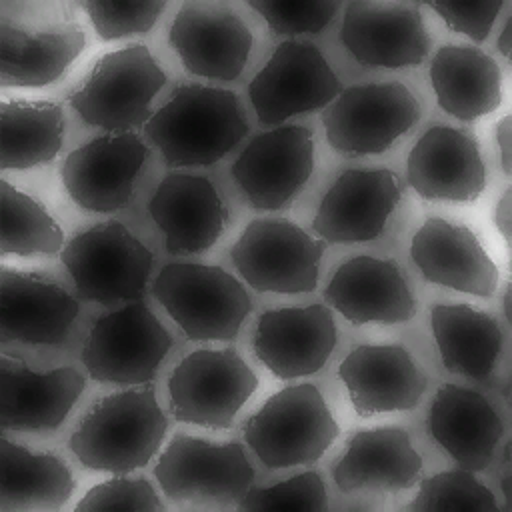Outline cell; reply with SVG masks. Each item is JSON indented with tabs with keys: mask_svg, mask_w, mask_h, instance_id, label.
I'll list each match as a JSON object with an SVG mask.
<instances>
[{
	"mask_svg": "<svg viewBox=\"0 0 512 512\" xmlns=\"http://www.w3.org/2000/svg\"><path fill=\"white\" fill-rule=\"evenodd\" d=\"M408 184L426 200L474 202L486 186L476 140L450 126L428 128L410 150Z\"/></svg>",
	"mask_w": 512,
	"mask_h": 512,
	"instance_id": "19",
	"label": "cell"
},
{
	"mask_svg": "<svg viewBox=\"0 0 512 512\" xmlns=\"http://www.w3.org/2000/svg\"><path fill=\"white\" fill-rule=\"evenodd\" d=\"M420 118V104L400 82L350 86L322 112L330 146L342 154H380Z\"/></svg>",
	"mask_w": 512,
	"mask_h": 512,
	"instance_id": "9",
	"label": "cell"
},
{
	"mask_svg": "<svg viewBox=\"0 0 512 512\" xmlns=\"http://www.w3.org/2000/svg\"><path fill=\"white\" fill-rule=\"evenodd\" d=\"M238 508L246 512H326V486L322 476L310 470L268 488H250Z\"/></svg>",
	"mask_w": 512,
	"mask_h": 512,
	"instance_id": "35",
	"label": "cell"
},
{
	"mask_svg": "<svg viewBox=\"0 0 512 512\" xmlns=\"http://www.w3.org/2000/svg\"><path fill=\"white\" fill-rule=\"evenodd\" d=\"M164 82L166 74L150 50L130 44L102 56L68 102L86 124L120 134L146 124L150 102Z\"/></svg>",
	"mask_w": 512,
	"mask_h": 512,
	"instance_id": "5",
	"label": "cell"
},
{
	"mask_svg": "<svg viewBox=\"0 0 512 512\" xmlns=\"http://www.w3.org/2000/svg\"><path fill=\"white\" fill-rule=\"evenodd\" d=\"M498 48H500V52H502L506 58H510V50H512V14L508 16V20H506V24H504V28H502V32H500Z\"/></svg>",
	"mask_w": 512,
	"mask_h": 512,
	"instance_id": "43",
	"label": "cell"
},
{
	"mask_svg": "<svg viewBox=\"0 0 512 512\" xmlns=\"http://www.w3.org/2000/svg\"><path fill=\"white\" fill-rule=\"evenodd\" d=\"M82 300L110 304L140 300L152 268V252L118 220L76 234L60 252Z\"/></svg>",
	"mask_w": 512,
	"mask_h": 512,
	"instance_id": "6",
	"label": "cell"
},
{
	"mask_svg": "<svg viewBox=\"0 0 512 512\" xmlns=\"http://www.w3.org/2000/svg\"><path fill=\"white\" fill-rule=\"evenodd\" d=\"M154 476L172 502L238 506L254 470L238 442L216 444L176 434L160 454Z\"/></svg>",
	"mask_w": 512,
	"mask_h": 512,
	"instance_id": "7",
	"label": "cell"
},
{
	"mask_svg": "<svg viewBox=\"0 0 512 512\" xmlns=\"http://www.w3.org/2000/svg\"><path fill=\"white\" fill-rule=\"evenodd\" d=\"M84 42V30L76 22L30 32L0 18V84H52L82 52Z\"/></svg>",
	"mask_w": 512,
	"mask_h": 512,
	"instance_id": "28",
	"label": "cell"
},
{
	"mask_svg": "<svg viewBox=\"0 0 512 512\" xmlns=\"http://www.w3.org/2000/svg\"><path fill=\"white\" fill-rule=\"evenodd\" d=\"M422 458L412 448L406 430L396 426L358 430L346 444V454L332 470L342 492H400L418 482Z\"/></svg>",
	"mask_w": 512,
	"mask_h": 512,
	"instance_id": "27",
	"label": "cell"
},
{
	"mask_svg": "<svg viewBox=\"0 0 512 512\" xmlns=\"http://www.w3.org/2000/svg\"><path fill=\"white\" fill-rule=\"evenodd\" d=\"M510 130H512V116H504L496 124V142L500 146V156H502V170L506 176L512 174V152H510Z\"/></svg>",
	"mask_w": 512,
	"mask_h": 512,
	"instance_id": "41",
	"label": "cell"
},
{
	"mask_svg": "<svg viewBox=\"0 0 512 512\" xmlns=\"http://www.w3.org/2000/svg\"><path fill=\"white\" fill-rule=\"evenodd\" d=\"M80 8L90 16L102 40H116L124 36L148 32L156 18L164 12V0L122 2V0H80Z\"/></svg>",
	"mask_w": 512,
	"mask_h": 512,
	"instance_id": "36",
	"label": "cell"
},
{
	"mask_svg": "<svg viewBox=\"0 0 512 512\" xmlns=\"http://www.w3.org/2000/svg\"><path fill=\"white\" fill-rule=\"evenodd\" d=\"M430 324L446 370L486 378L502 350V330L488 312L466 304H436L430 308Z\"/></svg>",
	"mask_w": 512,
	"mask_h": 512,
	"instance_id": "31",
	"label": "cell"
},
{
	"mask_svg": "<svg viewBox=\"0 0 512 512\" xmlns=\"http://www.w3.org/2000/svg\"><path fill=\"white\" fill-rule=\"evenodd\" d=\"M342 44L364 66H418L430 48L420 4L352 0L346 4Z\"/></svg>",
	"mask_w": 512,
	"mask_h": 512,
	"instance_id": "14",
	"label": "cell"
},
{
	"mask_svg": "<svg viewBox=\"0 0 512 512\" xmlns=\"http://www.w3.org/2000/svg\"><path fill=\"white\" fill-rule=\"evenodd\" d=\"M324 300L352 324H398L416 314V300L394 260L354 256L340 264Z\"/></svg>",
	"mask_w": 512,
	"mask_h": 512,
	"instance_id": "21",
	"label": "cell"
},
{
	"mask_svg": "<svg viewBox=\"0 0 512 512\" xmlns=\"http://www.w3.org/2000/svg\"><path fill=\"white\" fill-rule=\"evenodd\" d=\"M166 166H210L226 156L248 132L234 92L200 84L174 88L170 102L144 124Z\"/></svg>",
	"mask_w": 512,
	"mask_h": 512,
	"instance_id": "1",
	"label": "cell"
},
{
	"mask_svg": "<svg viewBox=\"0 0 512 512\" xmlns=\"http://www.w3.org/2000/svg\"><path fill=\"white\" fill-rule=\"evenodd\" d=\"M410 256L422 276L474 296H492L498 286V268L466 226L442 218L426 220L412 236Z\"/></svg>",
	"mask_w": 512,
	"mask_h": 512,
	"instance_id": "24",
	"label": "cell"
},
{
	"mask_svg": "<svg viewBox=\"0 0 512 512\" xmlns=\"http://www.w3.org/2000/svg\"><path fill=\"white\" fill-rule=\"evenodd\" d=\"M78 512L128 510V512H160L164 504L158 500L154 488L144 478L116 476L96 484L76 504Z\"/></svg>",
	"mask_w": 512,
	"mask_h": 512,
	"instance_id": "38",
	"label": "cell"
},
{
	"mask_svg": "<svg viewBox=\"0 0 512 512\" xmlns=\"http://www.w3.org/2000/svg\"><path fill=\"white\" fill-rule=\"evenodd\" d=\"M510 448H512V444H506V448H504V460H502V492H504V498H506L508 506H512V464H510Z\"/></svg>",
	"mask_w": 512,
	"mask_h": 512,
	"instance_id": "42",
	"label": "cell"
},
{
	"mask_svg": "<svg viewBox=\"0 0 512 512\" xmlns=\"http://www.w3.org/2000/svg\"><path fill=\"white\" fill-rule=\"evenodd\" d=\"M334 344V318L322 304L264 312L252 340L256 358L282 380L318 372L328 362Z\"/></svg>",
	"mask_w": 512,
	"mask_h": 512,
	"instance_id": "18",
	"label": "cell"
},
{
	"mask_svg": "<svg viewBox=\"0 0 512 512\" xmlns=\"http://www.w3.org/2000/svg\"><path fill=\"white\" fill-rule=\"evenodd\" d=\"M426 430L460 468L478 472L490 464L504 426L482 394L446 384L428 408Z\"/></svg>",
	"mask_w": 512,
	"mask_h": 512,
	"instance_id": "26",
	"label": "cell"
},
{
	"mask_svg": "<svg viewBox=\"0 0 512 512\" xmlns=\"http://www.w3.org/2000/svg\"><path fill=\"white\" fill-rule=\"evenodd\" d=\"M148 158L138 134L100 136L72 150L60 170L70 198L88 212H114L132 198L136 174Z\"/></svg>",
	"mask_w": 512,
	"mask_h": 512,
	"instance_id": "16",
	"label": "cell"
},
{
	"mask_svg": "<svg viewBox=\"0 0 512 512\" xmlns=\"http://www.w3.org/2000/svg\"><path fill=\"white\" fill-rule=\"evenodd\" d=\"M256 388L258 378L236 350H196L170 374V412L178 422L230 428Z\"/></svg>",
	"mask_w": 512,
	"mask_h": 512,
	"instance_id": "11",
	"label": "cell"
},
{
	"mask_svg": "<svg viewBox=\"0 0 512 512\" xmlns=\"http://www.w3.org/2000/svg\"><path fill=\"white\" fill-rule=\"evenodd\" d=\"M504 316H506V320L510 322V284L506 286V290H504Z\"/></svg>",
	"mask_w": 512,
	"mask_h": 512,
	"instance_id": "44",
	"label": "cell"
},
{
	"mask_svg": "<svg viewBox=\"0 0 512 512\" xmlns=\"http://www.w3.org/2000/svg\"><path fill=\"white\" fill-rule=\"evenodd\" d=\"M428 74L438 106L458 120L470 122L486 116L502 102L500 66L480 48L442 46Z\"/></svg>",
	"mask_w": 512,
	"mask_h": 512,
	"instance_id": "29",
	"label": "cell"
},
{
	"mask_svg": "<svg viewBox=\"0 0 512 512\" xmlns=\"http://www.w3.org/2000/svg\"><path fill=\"white\" fill-rule=\"evenodd\" d=\"M0 252L16 256L56 254L62 248V230L46 208L32 196L0 182Z\"/></svg>",
	"mask_w": 512,
	"mask_h": 512,
	"instance_id": "33",
	"label": "cell"
},
{
	"mask_svg": "<svg viewBox=\"0 0 512 512\" xmlns=\"http://www.w3.org/2000/svg\"><path fill=\"white\" fill-rule=\"evenodd\" d=\"M450 30L466 34L474 42H484L492 24L502 10V0H476V2H428Z\"/></svg>",
	"mask_w": 512,
	"mask_h": 512,
	"instance_id": "39",
	"label": "cell"
},
{
	"mask_svg": "<svg viewBox=\"0 0 512 512\" xmlns=\"http://www.w3.org/2000/svg\"><path fill=\"white\" fill-rule=\"evenodd\" d=\"M350 402L360 418L410 410L418 406L426 376L406 348L396 344H362L348 352L338 366Z\"/></svg>",
	"mask_w": 512,
	"mask_h": 512,
	"instance_id": "20",
	"label": "cell"
},
{
	"mask_svg": "<svg viewBox=\"0 0 512 512\" xmlns=\"http://www.w3.org/2000/svg\"><path fill=\"white\" fill-rule=\"evenodd\" d=\"M400 196L402 186L392 170H346L322 198L312 230L336 244L374 240Z\"/></svg>",
	"mask_w": 512,
	"mask_h": 512,
	"instance_id": "17",
	"label": "cell"
},
{
	"mask_svg": "<svg viewBox=\"0 0 512 512\" xmlns=\"http://www.w3.org/2000/svg\"><path fill=\"white\" fill-rule=\"evenodd\" d=\"M312 168L310 128L288 124L256 136L232 164V176L256 210H280L306 184Z\"/></svg>",
	"mask_w": 512,
	"mask_h": 512,
	"instance_id": "13",
	"label": "cell"
},
{
	"mask_svg": "<svg viewBox=\"0 0 512 512\" xmlns=\"http://www.w3.org/2000/svg\"><path fill=\"white\" fill-rule=\"evenodd\" d=\"M84 376L62 366L38 374L22 360L0 358V428L2 430H54L84 390Z\"/></svg>",
	"mask_w": 512,
	"mask_h": 512,
	"instance_id": "22",
	"label": "cell"
},
{
	"mask_svg": "<svg viewBox=\"0 0 512 512\" xmlns=\"http://www.w3.org/2000/svg\"><path fill=\"white\" fill-rule=\"evenodd\" d=\"M168 428L152 386L98 400L70 436V450L92 470L130 472L156 454Z\"/></svg>",
	"mask_w": 512,
	"mask_h": 512,
	"instance_id": "2",
	"label": "cell"
},
{
	"mask_svg": "<svg viewBox=\"0 0 512 512\" xmlns=\"http://www.w3.org/2000/svg\"><path fill=\"white\" fill-rule=\"evenodd\" d=\"M340 434L314 384L286 386L272 394L244 424V440L268 468L312 464Z\"/></svg>",
	"mask_w": 512,
	"mask_h": 512,
	"instance_id": "3",
	"label": "cell"
},
{
	"mask_svg": "<svg viewBox=\"0 0 512 512\" xmlns=\"http://www.w3.org/2000/svg\"><path fill=\"white\" fill-rule=\"evenodd\" d=\"M80 304L60 284L2 268L0 336L2 342L60 344L76 320Z\"/></svg>",
	"mask_w": 512,
	"mask_h": 512,
	"instance_id": "25",
	"label": "cell"
},
{
	"mask_svg": "<svg viewBox=\"0 0 512 512\" xmlns=\"http://www.w3.org/2000/svg\"><path fill=\"white\" fill-rule=\"evenodd\" d=\"M322 254V242L284 218L250 222L230 250L236 270L252 288L280 294L312 292Z\"/></svg>",
	"mask_w": 512,
	"mask_h": 512,
	"instance_id": "10",
	"label": "cell"
},
{
	"mask_svg": "<svg viewBox=\"0 0 512 512\" xmlns=\"http://www.w3.org/2000/svg\"><path fill=\"white\" fill-rule=\"evenodd\" d=\"M148 212L164 232L170 254L210 248L228 220L214 184L192 174H168L150 198Z\"/></svg>",
	"mask_w": 512,
	"mask_h": 512,
	"instance_id": "23",
	"label": "cell"
},
{
	"mask_svg": "<svg viewBox=\"0 0 512 512\" xmlns=\"http://www.w3.org/2000/svg\"><path fill=\"white\" fill-rule=\"evenodd\" d=\"M72 490L70 468L60 458L0 440V512L60 510Z\"/></svg>",
	"mask_w": 512,
	"mask_h": 512,
	"instance_id": "30",
	"label": "cell"
},
{
	"mask_svg": "<svg viewBox=\"0 0 512 512\" xmlns=\"http://www.w3.org/2000/svg\"><path fill=\"white\" fill-rule=\"evenodd\" d=\"M0 168L24 170L50 162L64 136V110L58 102H0Z\"/></svg>",
	"mask_w": 512,
	"mask_h": 512,
	"instance_id": "32",
	"label": "cell"
},
{
	"mask_svg": "<svg viewBox=\"0 0 512 512\" xmlns=\"http://www.w3.org/2000/svg\"><path fill=\"white\" fill-rule=\"evenodd\" d=\"M412 512H498L494 494L470 470L440 472L420 482L418 494L406 506Z\"/></svg>",
	"mask_w": 512,
	"mask_h": 512,
	"instance_id": "34",
	"label": "cell"
},
{
	"mask_svg": "<svg viewBox=\"0 0 512 512\" xmlns=\"http://www.w3.org/2000/svg\"><path fill=\"white\" fill-rule=\"evenodd\" d=\"M152 292L188 340H232L252 308L242 284L220 266L166 264Z\"/></svg>",
	"mask_w": 512,
	"mask_h": 512,
	"instance_id": "4",
	"label": "cell"
},
{
	"mask_svg": "<svg viewBox=\"0 0 512 512\" xmlns=\"http://www.w3.org/2000/svg\"><path fill=\"white\" fill-rule=\"evenodd\" d=\"M170 346L172 338L160 320L144 302L132 300L92 324L82 362L98 382L146 384Z\"/></svg>",
	"mask_w": 512,
	"mask_h": 512,
	"instance_id": "8",
	"label": "cell"
},
{
	"mask_svg": "<svg viewBox=\"0 0 512 512\" xmlns=\"http://www.w3.org/2000/svg\"><path fill=\"white\" fill-rule=\"evenodd\" d=\"M276 34H318L338 10V0H248Z\"/></svg>",
	"mask_w": 512,
	"mask_h": 512,
	"instance_id": "37",
	"label": "cell"
},
{
	"mask_svg": "<svg viewBox=\"0 0 512 512\" xmlns=\"http://www.w3.org/2000/svg\"><path fill=\"white\" fill-rule=\"evenodd\" d=\"M492 222L500 230L506 244L510 246V240H512V190L510 188L496 202L494 212H492Z\"/></svg>",
	"mask_w": 512,
	"mask_h": 512,
	"instance_id": "40",
	"label": "cell"
},
{
	"mask_svg": "<svg viewBox=\"0 0 512 512\" xmlns=\"http://www.w3.org/2000/svg\"><path fill=\"white\" fill-rule=\"evenodd\" d=\"M342 92L338 76L310 42L278 44L266 66L248 84V96L262 124L324 108Z\"/></svg>",
	"mask_w": 512,
	"mask_h": 512,
	"instance_id": "12",
	"label": "cell"
},
{
	"mask_svg": "<svg viewBox=\"0 0 512 512\" xmlns=\"http://www.w3.org/2000/svg\"><path fill=\"white\" fill-rule=\"evenodd\" d=\"M168 40L190 74L214 80H236L252 48L248 26L222 2H184Z\"/></svg>",
	"mask_w": 512,
	"mask_h": 512,
	"instance_id": "15",
	"label": "cell"
}]
</instances>
